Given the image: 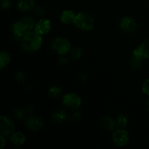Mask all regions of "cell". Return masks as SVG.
<instances>
[{"label":"cell","mask_w":149,"mask_h":149,"mask_svg":"<svg viewBox=\"0 0 149 149\" xmlns=\"http://www.w3.org/2000/svg\"><path fill=\"white\" fill-rule=\"evenodd\" d=\"M43 42L42 35L36 31L28 32L22 39L21 46L25 51L29 52H34L41 48Z\"/></svg>","instance_id":"cell-1"},{"label":"cell","mask_w":149,"mask_h":149,"mask_svg":"<svg viewBox=\"0 0 149 149\" xmlns=\"http://www.w3.org/2000/svg\"><path fill=\"white\" fill-rule=\"evenodd\" d=\"M33 17H25L22 20L15 22L13 26V33L16 39H23V36L35 28Z\"/></svg>","instance_id":"cell-2"},{"label":"cell","mask_w":149,"mask_h":149,"mask_svg":"<svg viewBox=\"0 0 149 149\" xmlns=\"http://www.w3.org/2000/svg\"><path fill=\"white\" fill-rule=\"evenodd\" d=\"M74 24L77 28L84 31H89L94 27V19L86 13H79L76 15Z\"/></svg>","instance_id":"cell-3"},{"label":"cell","mask_w":149,"mask_h":149,"mask_svg":"<svg viewBox=\"0 0 149 149\" xmlns=\"http://www.w3.org/2000/svg\"><path fill=\"white\" fill-rule=\"evenodd\" d=\"M51 48L59 55H63L69 52L71 43L66 38L57 37L51 42Z\"/></svg>","instance_id":"cell-4"},{"label":"cell","mask_w":149,"mask_h":149,"mask_svg":"<svg viewBox=\"0 0 149 149\" xmlns=\"http://www.w3.org/2000/svg\"><path fill=\"white\" fill-rule=\"evenodd\" d=\"M129 134L124 128L118 127L113 130L112 141L116 146H125L129 143Z\"/></svg>","instance_id":"cell-5"},{"label":"cell","mask_w":149,"mask_h":149,"mask_svg":"<svg viewBox=\"0 0 149 149\" xmlns=\"http://www.w3.org/2000/svg\"><path fill=\"white\" fill-rule=\"evenodd\" d=\"M15 126L13 121L6 116L0 117V132L1 135L4 137L11 135L14 132Z\"/></svg>","instance_id":"cell-6"},{"label":"cell","mask_w":149,"mask_h":149,"mask_svg":"<svg viewBox=\"0 0 149 149\" xmlns=\"http://www.w3.org/2000/svg\"><path fill=\"white\" fill-rule=\"evenodd\" d=\"M63 103L66 107L71 108V109H78L81 104V99L76 93H67L64 95L63 97Z\"/></svg>","instance_id":"cell-7"},{"label":"cell","mask_w":149,"mask_h":149,"mask_svg":"<svg viewBox=\"0 0 149 149\" xmlns=\"http://www.w3.org/2000/svg\"><path fill=\"white\" fill-rule=\"evenodd\" d=\"M133 56L141 59H149V39L144 40L139 46L132 52Z\"/></svg>","instance_id":"cell-8"},{"label":"cell","mask_w":149,"mask_h":149,"mask_svg":"<svg viewBox=\"0 0 149 149\" xmlns=\"http://www.w3.org/2000/svg\"><path fill=\"white\" fill-rule=\"evenodd\" d=\"M119 26L121 29L127 33H132L137 29V23L135 19L130 17H124L121 19Z\"/></svg>","instance_id":"cell-9"},{"label":"cell","mask_w":149,"mask_h":149,"mask_svg":"<svg viewBox=\"0 0 149 149\" xmlns=\"http://www.w3.org/2000/svg\"><path fill=\"white\" fill-rule=\"evenodd\" d=\"M51 22L48 19H40L35 25L34 31L40 35H45L49 33L51 30Z\"/></svg>","instance_id":"cell-10"},{"label":"cell","mask_w":149,"mask_h":149,"mask_svg":"<svg viewBox=\"0 0 149 149\" xmlns=\"http://www.w3.org/2000/svg\"><path fill=\"white\" fill-rule=\"evenodd\" d=\"M26 127L32 131L39 130L43 127V122L40 118L36 116H30L26 121Z\"/></svg>","instance_id":"cell-11"},{"label":"cell","mask_w":149,"mask_h":149,"mask_svg":"<svg viewBox=\"0 0 149 149\" xmlns=\"http://www.w3.org/2000/svg\"><path fill=\"white\" fill-rule=\"evenodd\" d=\"M77 15L74 11L71 10H66L62 12L61 15V21L63 24L68 25L74 23Z\"/></svg>","instance_id":"cell-12"},{"label":"cell","mask_w":149,"mask_h":149,"mask_svg":"<svg viewBox=\"0 0 149 149\" xmlns=\"http://www.w3.org/2000/svg\"><path fill=\"white\" fill-rule=\"evenodd\" d=\"M17 6L20 11L29 12L34 9V0H18Z\"/></svg>","instance_id":"cell-13"},{"label":"cell","mask_w":149,"mask_h":149,"mask_svg":"<svg viewBox=\"0 0 149 149\" xmlns=\"http://www.w3.org/2000/svg\"><path fill=\"white\" fill-rule=\"evenodd\" d=\"M10 141L12 143L17 146L23 145L26 142V137L22 132H15L10 136Z\"/></svg>","instance_id":"cell-14"},{"label":"cell","mask_w":149,"mask_h":149,"mask_svg":"<svg viewBox=\"0 0 149 149\" xmlns=\"http://www.w3.org/2000/svg\"><path fill=\"white\" fill-rule=\"evenodd\" d=\"M100 125L104 129L111 131L114 130L116 123L112 118L109 116H104L100 120Z\"/></svg>","instance_id":"cell-15"},{"label":"cell","mask_w":149,"mask_h":149,"mask_svg":"<svg viewBox=\"0 0 149 149\" xmlns=\"http://www.w3.org/2000/svg\"><path fill=\"white\" fill-rule=\"evenodd\" d=\"M11 60L10 55L6 51L2 50L0 53V68H3L8 65Z\"/></svg>","instance_id":"cell-16"},{"label":"cell","mask_w":149,"mask_h":149,"mask_svg":"<svg viewBox=\"0 0 149 149\" xmlns=\"http://www.w3.org/2000/svg\"><path fill=\"white\" fill-rule=\"evenodd\" d=\"M52 119H54V121L61 123V122H64V121L66 119L67 116L63 111L60 110V111H55V113L52 114Z\"/></svg>","instance_id":"cell-17"},{"label":"cell","mask_w":149,"mask_h":149,"mask_svg":"<svg viewBox=\"0 0 149 149\" xmlns=\"http://www.w3.org/2000/svg\"><path fill=\"white\" fill-rule=\"evenodd\" d=\"M143 60L139 58H137V57L133 56L132 55V58L130 60V65L131 68L133 70H138L142 67L143 65Z\"/></svg>","instance_id":"cell-18"},{"label":"cell","mask_w":149,"mask_h":149,"mask_svg":"<svg viewBox=\"0 0 149 149\" xmlns=\"http://www.w3.org/2000/svg\"><path fill=\"white\" fill-rule=\"evenodd\" d=\"M63 93V90L61 87H58V86H54L49 88V94L51 97H58L61 96Z\"/></svg>","instance_id":"cell-19"},{"label":"cell","mask_w":149,"mask_h":149,"mask_svg":"<svg viewBox=\"0 0 149 149\" xmlns=\"http://www.w3.org/2000/svg\"><path fill=\"white\" fill-rule=\"evenodd\" d=\"M116 123L118 127L125 128L128 123L127 119L126 116H124V115H119V116H118L117 118H116Z\"/></svg>","instance_id":"cell-20"},{"label":"cell","mask_w":149,"mask_h":149,"mask_svg":"<svg viewBox=\"0 0 149 149\" xmlns=\"http://www.w3.org/2000/svg\"><path fill=\"white\" fill-rule=\"evenodd\" d=\"M81 55V49L79 47H76L72 49L71 52V56L74 59H78L80 58Z\"/></svg>","instance_id":"cell-21"},{"label":"cell","mask_w":149,"mask_h":149,"mask_svg":"<svg viewBox=\"0 0 149 149\" xmlns=\"http://www.w3.org/2000/svg\"><path fill=\"white\" fill-rule=\"evenodd\" d=\"M142 91L144 94L149 95V79L146 80L142 86Z\"/></svg>","instance_id":"cell-22"},{"label":"cell","mask_w":149,"mask_h":149,"mask_svg":"<svg viewBox=\"0 0 149 149\" xmlns=\"http://www.w3.org/2000/svg\"><path fill=\"white\" fill-rule=\"evenodd\" d=\"M1 7L4 10H8L11 7V2L10 0H1Z\"/></svg>","instance_id":"cell-23"},{"label":"cell","mask_w":149,"mask_h":149,"mask_svg":"<svg viewBox=\"0 0 149 149\" xmlns=\"http://www.w3.org/2000/svg\"><path fill=\"white\" fill-rule=\"evenodd\" d=\"M0 139H1V149H3L6 146V140L4 138V136L1 135H0Z\"/></svg>","instance_id":"cell-24"},{"label":"cell","mask_w":149,"mask_h":149,"mask_svg":"<svg viewBox=\"0 0 149 149\" xmlns=\"http://www.w3.org/2000/svg\"><path fill=\"white\" fill-rule=\"evenodd\" d=\"M60 62H61V63H63V64L66 63L68 62V59H67L65 57L62 56V57H61V58H60Z\"/></svg>","instance_id":"cell-25"},{"label":"cell","mask_w":149,"mask_h":149,"mask_svg":"<svg viewBox=\"0 0 149 149\" xmlns=\"http://www.w3.org/2000/svg\"><path fill=\"white\" fill-rule=\"evenodd\" d=\"M147 109H148V111H149V100L147 102Z\"/></svg>","instance_id":"cell-26"}]
</instances>
